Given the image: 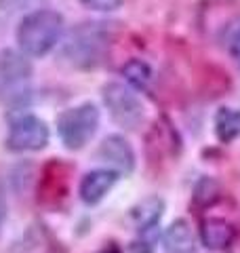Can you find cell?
<instances>
[{
	"label": "cell",
	"instance_id": "6da1fadb",
	"mask_svg": "<svg viewBox=\"0 0 240 253\" xmlns=\"http://www.w3.org/2000/svg\"><path fill=\"white\" fill-rule=\"evenodd\" d=\"M110 42H112L110 23L103 21L80 23L66 38V44L61 49V59L78 70L95 68L101 63Z\"/></svg>",
	"mask_w": 240,
	"mask_h": 253
},
{
	"label": "cell",
	"instance_id": "7a4b0ae2",
	"mask_svg": "<svg viewBox=\"0 0 240 253\" xmlns=\"http://www.w3.org/2000/svg\"><path fill=\"white\" fill-rule=\"evenodd\" d=\"M63 17L55 9H36L23 15L17 26V44L26 57H42L59 42Z\"/></svg>",
	"mask_w": 240,
	"mask_h": 253
},
{
	"label": "cell",
	"instance_id": "3957f363",
	"mask_svg": "<svg viewBox=\"0 0 240 253\" xmlns=\"http://www.w3.org/2000/svg\"><path fill=\"white\" fill-rule=\"evenodd\" d=\"M32 76L34 68L21 51H0V104L6 108L28 104L32 95Z\"/></svg>",
	"mask_w": 240,
	"mask_h": 253
},
{
	"label": "cell",
	"instance_id": "277c9868",
	"mask_svg": "<svg viewBox=\"0 0 240 253\" xmlns=\"http://www.w3.org/2000/svg\"><path fill=\"white\" fill-rule=\"evenodd\" d=\"M99 126V110L95 104H80L74 108H68L57 118V133L63 146L68 150L84 148Z\"/></svg>",
	"mask_w": 240,
	"mask_h": 253
},
{
	"label": "cell",
	"instance_id": "5b68a950",
	"mask_svg": "<svg viewBox=\"0 0 240 253\" xmlns=\"http://www.w3.org/2000/svg\"><path fill=\"white\" fill-rule=\"evenodd\" d=\"M103 104H106L112 121L122 129H135L143 123L146 110L141 99L122 83H108L103 86Z\"/></svg>",
	"mask_w": 240,
	"mask_h": 253
},
{
	"label": "cell",
	"instance_id": "8992f818",
	"mask_svg": "<svg viewBox=\"0 0 240 253\" xmlns=\"http://www.w3.org/2000/svg\"><path fill=\"white\" fill-rule=\"evenodd\" d=\"M4 144L13 152H36L49 144V126L42 118L23 114L9 125Z\"/></svg>",
	"mask_w": 240,
	"mask_h": 253
},
{
	"label": "cell",
	"instance_id": "52a82bcc",
	"mask_svg": "<svg viewBox=\"0 0 240 253\" xmlns=\"http://www.w3.org/2000/svg\"><path fill=\"white\" fill-rule=\"evenodd\" d=\"M97 154L103 163L112 165V169L118 173H131L135 169V152L120 135H108L101 141Z\"/></svg>",
	"mask_w": 240,
	"mask_h": 253
},
{
	"label": "cell",
	"instance_id": "ba28073f",
	"mask_svg": "<svg viewBox=\"0 0 240 253\" xmlns=\"http://www.w3.org/2000/svg\"><path fill=\"white\" fill-rule=\"evenodd\" d=\"M120 173L114 169H95L89 171L80 181V199L86 205H97L112 188L116 186Z\"/></svg>",
	"mask_w": 240,
	"mask_h": 253
},
{
	"label": "cell",
	"instance_id": "9c48e42d",
	"mask_svg": "<svg viewBox=\"0 0 240 253\" xmlns=\"http://www.w3.org/2000/svg\"><path fill=\"white\" fill-rule=\"evenodd\" d=\"M200 241L206 249L221 251L234 243V228L221 217H209L200 224Z\"/></svg>",
	"mask_w": 240,
	"mask_h": 253
},
{
	"label": "cell",
	"instance_id": "30bf717a",
	"mask_svg": "<svg viewBox=\"0 0 240 253\" xmlns=\"http://www.w3.org/2000/svg\"><path fill=\"white\" fill-rule=\"evenodd\" d=\"M166 253H194V232L186 219H175L162 234Z\"/></svg>",
	"mask_w": 240,
	"mask_h": 253
},
{
	"label": "cell",
	"instance_id": "8fae6325",
	"mask_svg": "<svg viewBox=\"0 0 240 253\" xmlns=\"http://www.w3.org/2000/svg\"><path fill=\"white\" fill-rule=\"evenodd\" d=\"M162 211H164V203L160 201L158 196H150V199L135 205L129 215H131V221L139 230H152V228L158 224Z\"/></svg>",
	"mask_w": 240,
	"mask_h": 253
},
{
	"label": "cell",
	"instance_id": "7c38bea8",
	"mask_svg": "<svg viewBox=\"0 0 240 253\" xmlns=\"http://www.w3.org/2000/svg\"><path fill=\"white\" fill-rule=\"evenodd\" d=\"M215 133L223 144L240 137V108H219L215 114Z\"/></svg>",
	"mask_w": 240,
	"mask_h": 253
},
{
	"label": "cell",
	"instance_id": "4fadbf2b",
	"mask_svg": "<svg viewBox=\"0 0 240 253\" xmlns=\"http://www.w3.org/2000/svg\"><path fill=\"white\" fill-rule=\"evenodd\" d=\"M122 76L129 81V84L137 86V89H146L152 81V76H154V72H152L150 63L141 61V59H131L129 63H124Z\"/></svg>",
	"mask_w": 240,
	"mask_h": 253
},
{
	"label": "cell",
	"instance_id": "5bb4252c",
	"mask_svg": "<svg viewBox=\"0 0 240 253\" xmlns=\"http://www.w3.org/2000/svg\"><path fill=\"white\" fill-rule=\"evenodd\" d=\"M82 6L91 11H99V13H112V11H118L122 6V0H80Z\"/></svg>",
	"mask_w": 240,
	"mask_h": 253
},
{
	"label": "cell",
	"instance_id": "9a60e30c",
	"mask_svg": "<svg viewBox=\"0 0 240 253\" xmlns=\"http://www.w3.org/2000/svg\"><path fill=\"white\" fill-rule=\"evenodd\" d=\"M34 2L36 0H0V15H13Z\"/></svg>",
	"mask_w": 240,
	"mask_h": 253
},
{
	"label": "cell",
	"instance_id": "2e32d148",
	"mask_svg": "<svg viewBox=\"0 0 240 253\" xmlns=\"http://www.w3.org/2000/svg\"><path fill=\"white\" fill-rule=\"evenodd\" d=\"M230 53L232 57H234V61L240 66V30L236 32L234 36H232V42H230Z\"/></svg>",
	"mask_w": 240,
	"mask_h": 253
},
{
	"label": "cell",
	"instance_id": "e0dca14e",
	"mask_svg": "<svg viewBox=\"0 0 240 253\" xmlns=\"http://www.w3.org/2000/svg\"><path fill=\"white\" fill-rule=\"evenodd\" d=\"M4 217H6V196H4L2 186H0V224H2Z\"/></svg>",
	"mask_w": 240,
	"mask_h": 253
}]
</instances>
